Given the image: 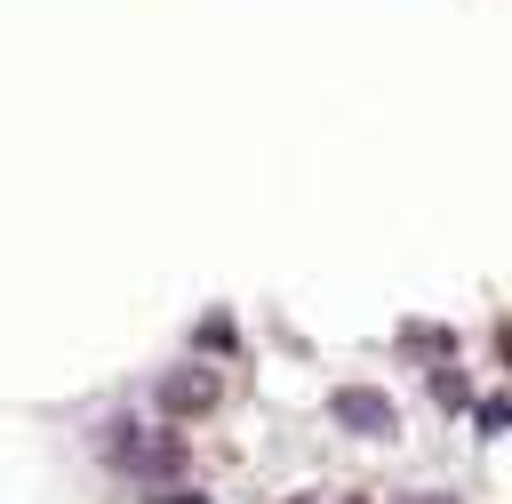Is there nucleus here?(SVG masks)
<instances>
[{
  "label": "nucleus",
  "instance_id": "5",
  "mask_svg": "<svg viewBox=\"0 0 512 504\" xmlns=\"http://www.w3.org/2000/svg\"><path fill=\"white\" fill-rule=\"evenodd\" d=\"M472 424H480V440H496V432L512 424V392H496V400H480V408H472Z\"/></svg>",
  "mask_w": 512,
  "mask_h": 504
},
{
  "label": "nucleus",
  "instance_id": "6",
  "mask_svg": "<svg viewBox=\"0 0 512 504\" xmlns=\"http://www.w3.org/2000/svg\"><path fill=\"white\" fill-rule=\"evenodd\" d=\"M152 504H208V496H200V488H160Z\"/></svg>",
  "mask_w": 512,
  "mask_h": 504
},
{
  "label": "nucleus",
  "instance_id": "3",
  "mask_svg": "<svg viewBox=\"0 0 512 504\" xmlns=\"http://www.w3.org/2000/svg\"><path fill=\"white\" fill-rule=\"evenodd\" d=\"M216 368H176V376H160V416H208L216 408Z\"/></svg>",
  "mask_w": 512,
  "mask_h": 504
},
{
  "label": "nucleus",
  "instance_id": "1",
  "mask_svg": "<svg viewBox=\"0 0 512 504\" xmlns=\"http://www.w3.org/2000/svg\"><path fill=\"white\" fill-rule=\"evenodd\" d=\"M104 456H112L128 480H144V488H168V480L184 472V440H176V432H144V424H112V432H104Z\"/></svg>",
  "mask_w": 512,
  "mask_h": 504
},
{
  "label": "nucleus",
  "instance_id": "7",
  "mask_svg": "<svg viewBox=\"0 0 512 504\" xmlns=\"http://www.w3.org/2000/svg\"><path fill=\"white\" fill-rule=\"evenodd\" d=\"M496 352H504V368H512V328H496Z\"/></svg>",
  "mask_w": 512,
  "mask_h": 504
},
{
  "label": "nucleus",
  "instance_id": "2",
  "mask_svg": "<svg viewBox=\"0 0 512 504\" xmlns=\"http://www.w3.org/2000/svg\"><path fill=\"white\" fill-rule=\"evenodd\" d=\"M328 416H336L344 432H360V440H392V432H400V408H392L376 384H336V392H328Z\"/></svg>",
  "mask_w": 512,
  "mask_h": 504
},
{
  "label": "nucleus",
  "instance_id": "4",
  "mask_svg": "<svg viewBox=\"0 0 512 504\" xmlns=\"http://www.w3.org/2000/svg\"><path fill=\"white\" fill-rule=\"evenodd\" d=\"M432 400H440V408H472V384H464V376L440 360V368H432Z\"/></svg>",
  "mask_w": 512,
  "mask_h": 504
}]
</instances>
